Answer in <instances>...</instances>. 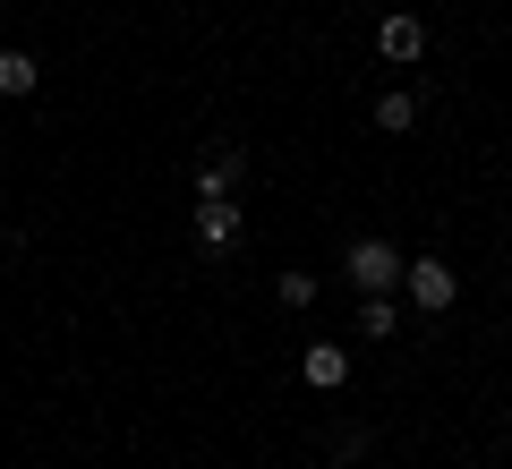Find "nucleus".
Masks as SVG:
<instances>
[{
  "mask_svg": "<svg viewBox=\"0 0 512 469\" xmlns=\"http://www.w3.org/2000/svg\"><path fill=\"white\" fill-rule=\"evenodd\" d=\"M197 239H205V248H239V205L231 197H205L197 205Z\"/></svg>",
  "mask_w": 512,
  "mask_h": 469,
  "instance_id": "5",
  "label": "nucleus"
},
{
  "mask_svg": "<svg viewBox=\"0 0 512 469\" xmlns=\"http://www.w3.org/2000/svg\"><path fill=\"white\" fill-rule=\"evenodd\" d=\"M402 282H410V299H419L427 316H444V307L461 299V273L444 265V256H419V265H402Z\"/></svg>",
  "mask_w": 512,
  "mask_h": 469,
  "instance_id": "1",
  "label": "nucleus"
},
{
  "mask_svg": "<svg viewBox=\"0 0 512 469\" xmlns=\"http://www.w3.org/2000/svg\"><path fill=\"white\" fill-rule=\"evenodd\" d=\"M410 120H419V103H410V94H384V103H376V128H384V137H402Z\"/></svg>",
  "mask_w": 512,
  "mask_h": 469,
  "instance_id": "9",
  "label": "nucleus"
},
{
  "mask_svg": "<svg viewBox=\"0 0 512 469\" xmlns=\"http://www.w3.org/2000/svg\"><path fill=\"white\" fill-rule=\"evenodd\" d=\"M393 325H402L393 299H367V307H359V333H367V342H393Z\"/></svg>",
  "mask_w": 512,
  "mask_h": 469,
  "instance_id": "8",
  "label": "nucleus"
},
{
  "mask_svg": "<svg viewBox=\"0 0 512 469\" xmlns=\"http://www.w3.org/2000/svg\"><path fill=\"white\" fill-rule=\"evenodd\" d=\"M239 171H248V154H239V145L205 154V163H197V197H231V188H239Z\"/></svg>",
  "mask_w": 512,
  "mask_h": 469,
  "instance_id": "4",
  "label": "nucleus"
},
{
  "mask_svg": "<svg viewBox=\"0 0 512 469\" xmlns=\"http://www.w3.org/2000/svg\"><path fill=\"white\" fill-rule=\"evenodd\" d=\"M274 290H282V307H308V299H316V273H282Z\"/></svg>",
  "mask_w": 512,
  "mask_h": 469,
  "instance_id": "10",
  "label": "nucleus"
},
{
  "mask_svg": "<svg viewBox=\"0 0 512 469\" xmlns=\"http://www.w3.org/2000/svg\"><path fill=\"white\" fill-rule=\"evenodd\" d=\"M35 60H26V52H0V94H35Z\"/></svg>",
  "mask_w": 512,
  "mask_h": 469,
  "instance_id": "7",
  "label": "nucleus"
},
{
  "mask_svg": "<svg viewBox=\"0 0 512 469\" xmlns=\"http://www.w3.org/2000/svg\"><path fill=\"white\" fill-rule=\"evenodd\" d=\"M299 376H308V384H316V393H333V384H342V376H350V350H333V342H316V350H308V359H299Z\"/></svg>",
  "mask_w": 512,
  "mask_h": 469,
  "instance_id": "6",
  "label": "nucleus"
},
{
  "mask_svg": "<svg viewBox=\"0 0 512 469\" xmlns=\"http://www.w3.org/2000/svg\"><path fill=\"white\" fill-rule=\"evenodd\" d=\"M350 282H359L367 299H384V290L402 282V256L384 248V239H359V248H350Z\"/></svg>",
  "mask_w": 512,
  "mask_h": 469,
  "instance_id": "2",
  "label": "nucleus"
},
{
  "mask_svg": "<svg viewBox=\"0 0 512 469\" xmlns=\"http://www.w3.org/2000/svg\"><path fill=\"white\" fill-rule=\"evenodd\" d=\"M376 52H384V60H419V52H427V26L410 18V9H393V18L376 26Z\"/></svg>",
  "mask_w": 512,
  "mask_h": 469,
  "instance_id": "3",
  "label": "nucleus"
}]
</instances>
